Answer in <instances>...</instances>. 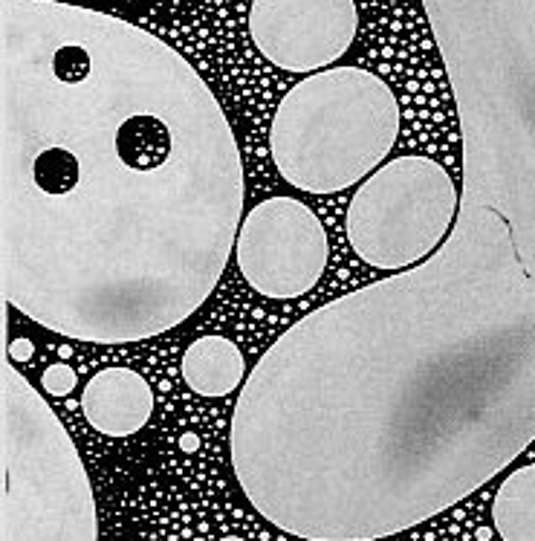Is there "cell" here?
Wrapping results in <instances>:
<instances>
[{
  "mask_svg": "<svg viewBox=\"0 0 535 541\" xmlns=\"http://www.w3.org/2000/svg\"><path fill=\"white\" fill-rule=\"evenodd\" d=\"M463 142L426 261L287 327L243 382L232 472L304 541L446 513L535 440V0H423Z\"/></svg>",
  "mask_w": 535,
  "mask_h": 541,
  "instance_id": "cell-1",
  "label": "cell"
},
{
  "mask_svg": "<svg viewBox=\"0 0 535 541\" xmlns=\"http://www.w3.org/2000/svg\"><path fill=\"white\" fill-rule=\"evenodd\" d=\"M3 298L73 342L191 319L243 223V160L214 93L160 38L55 0H3Z\"/></svg>",
  "mask_w": 535,
  "mask_h": 541,
  "instance_id": "cell-2",
  "label": "cell"
},
{
  "mask_svg": "<svg viewBox=\"0 0 535 541\" xmlns=\"http://www.w3.org/2000/svg\"><path fill=\"white\" fill-rule=\"evenodd\" d=\"M400 134L391 87L362 67H333L295 84L278 102L269 154L298 191L336 194L368 180Z\"/></svg>",
  "mask_w": 535,
  "mask_h": 541,
  "instance_id": "cell-3",
  "label": "cell"
},
{
  "mask_svg": "<svg viewBox=\"0 0 535 541\" xmlns=\"http://www.w3.org/2000/svg\"><path fill=\"white\" fill-rule=\"evenodd\" d=\"M0 472V541H99L79 449L9 353L0 368Z\"/></svg>",
  "mask_w": 535,
  "mask_h": 541,
  "instance_id": "cell-4",
  "label": "cell"
},
{
  "mask_svg": "<svg viewBox=\"0 0 535 541\" xmlns=\"http://www.w3.org/2000/svg\"><path fill=\"white\" fill-rule=\"evenodd\" d=\"M449 168L431 157H394L359 183L345 215L350 249L382 272H402L446 241L457 217Z\"/></svg>",
  "mask_w": 535,
  "mask_h": 541,
  "instance_id": "cell-5",
  "label": "cell"
},
{
  "mask_svg": "<svg viewBox=\"0 0 535 541\" xmlns=\"http://www.w3.org/2000/svg\"><path fill=\"white\" fill-rule=\"evenodd\" d=\"M327 258V229L307 203L269 197L243 215L235 261L258 296L275 301L307 296L327 270Z\"/></svg>",
  "mask_w": 535,
  "mask_h": 541,
  "instance_id": "cell-6",
  "label": "cell"
},
{
  "mask_svg": "<svg viewBox=\"0 0 535 541\" xmlns=\"http://www.w3.org/2000/svg\"><path fill=\"white\" fill-rule=\"evenodd\" d=\"M359 29L353 0H252L249 35L258 53L290 73H319L348 53Z\"/></svg>",
  "mask_w": 535,
  "mask_h": 541,
  "instance_id": "cell-7",
  "label": "cell"
},
{
  "mask_svg": "<svg viewBox=\"0 0 535 541\" xmlns=\"http://www.w3.org/2000/svg\"><path fill=\"white\" fill-rule=\"evenodd\" d=\"M81 411L99 434L131 437L154 414V388L134 368H102L81 391Z\"/></svg>",
  "mask_w": 535,
  "mask_h": 541,
  "instance_id": "cell-8",
  "label": "cell"
},
{
  "mask_svg": "<svg viewBox=\"0 0 535 541\" xmlns=\"http://www.w3.org/2000/svg\"><path fill=\"white\" fill-rule=\"evenodd\" d=\"M183 382L200 397H229L238 388H243L246 379V359L243 351L226 336H200L191 342L180 362Z\"/></svg>",
  "mask_w": 535,
  "mask_h": 541,
  "instance_id": "cell-9",
  "label": "cell"
},
{
  "mask_svg": "<svg viewBox=\"0 0 535 541\" xmlns=\"http://www.w3.org/2000/svg\"><path fill=\"white\" fill-rule=\"evenodd\" d=\"M492 527L504 541H535V463L501 481L492 501Z\"/></svg>",
  "mask_w": 535,
  "mask_h": 541,
  "instance_id": "cell-10",
  "label": "cell"
},
{
  "mask_svg": "<svg viewBox=\"0 0 535 541\" xmlns=\"http://www.w3.org/2000/svg\"><path fill=\"white\" fill-rule=\"evenodd\" d=\"M73 388H79V374L64 362H55L41 374V391L50 397H67L73 394Z\"/></svg>",
  "mask_w": 535,
  "mask_h": 541,
  "instance_id": "cell-11",
  "label": "cell"
},
{
  "mask_svg": "<svg viewBox=\"0 0 535 541\" xmlns=\"http://www.w3.org/2000/svg\"><path fill=\"white\" fill-rule=\"evenodd\" d=\"M6 353H9V359H12V362L24 365V362L32 359L35 348H32V342H29V339H15V342H9V351Z\"/></svg>",
  "mask_w": 535,
  "mask_h": 541,
  "instance_id": "cell-12",
  "label": "cell"
},
{
  "mask_svg": "<svg viewBox=\"0 0 535 541\" xmlns=\"http://www.w3.org/2000/svg\"><path fill=\"white\" fill-rule=\"evenodd\" d=\"M220 541H246V539H241V536H223Z\"/></svg>",
  "mask_w": 535,
  "mask_h": 541,
  "instance_id": "cell-13",
  "label": "cell"
}]
</instances>
